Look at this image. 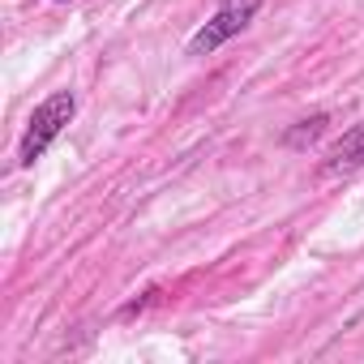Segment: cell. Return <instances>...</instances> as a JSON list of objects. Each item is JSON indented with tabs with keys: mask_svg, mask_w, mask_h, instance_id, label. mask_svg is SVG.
I'll return each mask as SVG.
<instances>
[{
	"mask_svg": "<svg viewBox=\"0 0 364 364\" xmlns=\"http://www.w3.org/2000/svg\"><path fill=\"white\" fill-rule=\"evenodd\" d=\"M60 5H69V0H60Z\"/></svg>",
	"mask_w": 364,
	"mask_h": 364,
	"instance_id": "5",
	"label": "cell"
},
{
	"mask_svg": "<svg viewBox=\"0 0 364 364\" xmlns=\"http://www.w3.org/2000/svg\"><path fill=\"white\" fill-rule=\"evenodd\" d=\"M73 116H77V95L73 90H52L43 103H35V112L22 129V141H18V167H35L48 154V146L73 124Z\"/></svg>",
	"mask_w": 364,
	"mask_h": 364,
	"instance_id": "1",
	"label": "cell"
},
{
	"mask_svg": "<svg viewBox=\"0 0 364 364\" xmlns=\"http://www.w3.org/2000/svg\"><path fill=\"white\" fill-rule=\"evenodd\" d=\"M326 124H330V116H326V112H313V116L296 120V129H287V133H283V141H287L291 150H304V146H313V141L326 133Z\"/></svg>",
	"mask_w": 364,
	"mask_h": 364,
	"instance_id": "4",
	"label": "cell"
},
{
	"mask_svg": "<svg viewBox=\"0 0 364 364\" xmlns=\"http://www.w3.org/2000/svg\"><path fill=\"white\" fill-rule=\"evenodd\" d=\"M364 167V120L351 124L330 150H326V163H321V176H351Z\"/></svg>",
	"mask_w": 364,
	"mask_h": 364,
	"instance_id": "3",
	"label": "cell"
},
{
	"mask_svg": "<svg viewBox=\"0 0 364 364\" xmlns=\"http://www.w3.org/2000/svg\"><path fill=\"white\" fill-rule=\"evenodd\" d=\"M257 9H262V0H223V5L210 14V22L189 39V56H210V52H219L223 43H232V39L257 18Z\"/></svg>",
	"mask_w": 364,
	"mask_h": 364,
	"instance_id": "2",
	"label": "cell"
}]
</instances>
